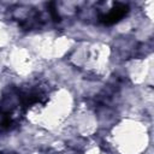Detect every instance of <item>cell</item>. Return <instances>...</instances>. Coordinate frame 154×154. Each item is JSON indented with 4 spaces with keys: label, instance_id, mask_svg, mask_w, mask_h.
Masks as SVG:
<instances>
[{
    "label": "cell",
    "instance_id": "6da1fadb",
    "mask_svg": "<svg viewBox=\"0 0 154 154\" xmlns=\"http://www.w3.org/2000/svg\"><path fill=\"white\" fill-rule=\"evenodd\" d=\"M128 11H129V7L126 5H124V4H116L107 14L100 17V20L103 24H107V25L114 24V23L119 22L128 13Z\"/></svg>",
    "mask_w": 154,
    "mask_h": 154
}]
</instances>
